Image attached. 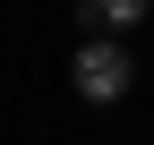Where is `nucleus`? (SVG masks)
I'll use <instances>...</instances> for the list:
<instances>
[{
	"label": "nucleus",
	"instance_id": "obj_1",
	"mask_svg": "<svg viewBox=\"0 0 154 145\" xmlns=\"http://www.w3.org/2000/svg\"><path fill=\"white\" fill-rule=\"evenodd\" d=\"M69 77H77V94H86V102H120L128 85H137V68H128L120 34H94V43L69 60Z\"/></svg>",
	"mask_w": 154,
	"mask_h": 145
},
{
	"label": "nucleus",
	"instance_id": "obj_2",
	"mask_svg": "<svg viewBox=\"0 0 154 145\" xmlns=\"http://www.w3.org/2000/svg\"><path fill=\"white\" fill-rule=\"evenodd\" d=\"M146 9H154V0H86L77 17H86L94 34H128V26H146Z\"/></svg>",
	"mask_w": 154,
	"mask_h": 145
}]
</instances>
